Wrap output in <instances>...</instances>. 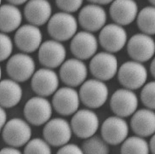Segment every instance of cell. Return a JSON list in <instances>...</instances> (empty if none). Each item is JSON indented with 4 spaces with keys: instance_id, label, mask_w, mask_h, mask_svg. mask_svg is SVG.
I'll return each instance as SVG.
<instances>
[{
    "instance_id": "33",
    "label": "cell",
    "mask_w": 155,
    "mask_h": 154,
    "mask_svg": "<svg viewBox=\"0 0 155 154\" xmlns=\"http://www.w3.org/2000/svg\"><path fill=\"white\" fill-rule=\"evenodd\" d=\"M58 153H75V154H81L83 153V150L81 147H79L78 145L75 144H70L67 143L65 145L61 146L57 151Z\"/></svg>"
},
{
    "instance_id": "41",
    "label": "cell",
    "mask_w": 155,
    "mask_h": 154,
    "mask_svg": "<svg viewBox=\"0 0 155 154\" xmlns=\"http://www.w3.org/2000/svg\"><path fill=\"white\" fill-rule=\"evenodd\" d=\"M2 78V69H1V67H0V80Z\"/></svg>"
},
{
    "instance_id": "8",
    "label": "cell",
    "mask_w": 155,
    "mask_h": 154,
    "mask_svg": "<svg viewBox=\"0 0 155 154\" xmlns=\"http://www.w3.org/2000/svg\"><path fill=\"white\" fill-rule=\"evenodd\" d=\"M119 70L118 60L113 53H96L90 62V71L96 79L108 81L117 74Z\"/></svg>"
},
{
    "instance_id": "10",
    "label": "cell",
    "mask_w": 155,
    "mask_h": 154,
    "mask_svg": "<svg viewBox=\"0 0 155 154\" xmlns=\"http://www.w3.org/2000/svg\"><path fill=\"white\" fill-rule=\"evenodd\" d=\"M128 35L123 26L117 23L105 25L101 29L99 44L107 52L116 53L127 44Z\"/></svg>"
},
{
    "instance_id": "25",
    "label": "cell",
    "mask_w": 155,
    "mask_h": 154,
    "mask_svg": "<svg viewBox=\"0 0 155 154\" xmlns=\"http://www.w3.org/2000/svg\"><path fill=\"white\" fill-rule=\"evenodd\" d=\"M22 13L16 5H0V31L9 33L16 31L21 25Z\"/></svg>"
},
{
    "instance_id": "35",
    "label": "cell",
    "mask_w": 155,
    "mask_h": 154,
    "mask_svg": "<svg viewBox=\"0 0 155 154\" xmlns=\"http://www.w3.org/2000/svg\"><path fill=\"white\" fill-rule=\"evenodd\" d=\"M0 153H13V154H20L21 153V151L17 148V147H15V146H9L7 147H4L3 149L0 150Z\"/></svg>"
},
{
    "instance_id": "17",
    "label": "cell",
    "mask_w": 155,
    "mask_h": 154,
    "mask_svg": "<svg viewBox=\"0 0 155 154\" xmlns=\"http://www.w3.org/2000/svg\"><path fill=\"white\" fill-rule=\"evenodd\" d=\"M101 134L104 141L110 145L121 144L129 134V126L124 118L117 115L109 117L102 123Z\"/></svg>"
},
{
    "instance_id": "28",
    "label": "cell",
    "mask_w": 155,
    "mask_h": 154,
    "mask_svg": "<svg viewBox=\"0 0 155 154\" xmlns=\"http://www.w3.org/2000/svg\"><path fill=\"white\" fill-rule=\"evenodd\" d=\"M102 138L101 139L96 136H91L87 138L83 143V152L90 154H106L109 152V148Z\"/></svg>"
},
{
    "instance_id": "34",
    "label": "cell",
    "mask_w": 155,
    "mask_h": 154,
    "mask_svg": "<svg viewBox=\"0 0 155 154\" xmlns=\"http://www.w3.org/2000/svg\"><path fill=\"white\" fill-rule=\"evenodd\" d=\"M6 122H7V114L5 108L0 106V132H2Z\"/></svg>"
},
{
    "instance_id": "7",
    "label": "cell",
    "mask_w": 155,
    "mask_h": 154,
    "mask_svg": "<svg viewBox=\"0 0 155 154\" xmlns=\"http://www.w3.org/2000/svg\"><path fill=\"white\" fill-rule=\"evenodd\" d=\"M52 104L44 96H34L24 106V116L29 123L35 126L45 124L52 116Z\"/></svg>"
},
{
    "instance_id": "31",
    "label": "cell",
    "mask_w": 155,
    "mask_h": 154,
    "mask_svg": "<svg viewBox=\"0 0 155 154\" xmlns=\"http://www.w3.org/2000/svg\"><path fill=\"white\" fill-rule=\"evenodd\" d=\"M13 51V42L5 32H0V61L9 59Z\"/></svg>"
},
{
    "instance_id": "15",
    "label": "cell",
    "mask_w": 155,
    "mask_h": 154,
    "mask_svg": "<svg viewBox=\"0 0 155 154\" xmlns=\"http://www.w3.org/2000/svg\"><path fill=\"white\" fill-rule=\"evenodd\" d=\"M32 90L38 95L47 97L54 95L58 90L59 77L53 69L44 67L38 69L31 77Z\"/></svg>"
},
{
    "instance_id": "16",
    "label": "cell",
    "mask_w": 155,
    "mask_h": 154,
    "mask_svg": "<svg viewBox=\"0 0 155 154\" xmlns=\"http://www.w3.org/2000/svg\"><path fill=\"white\" fill-rule=\"evenodd\" d=\"M42 32L38 27L26 24L19 27L14 37L15 44L24 53H33L38 50L42 44Z\"/></svg>"
},
{
    "instance_id": "23",
    "label": "cell",
    "mask_w": 155,
    "mask_h": 154,
    "mask_svg": "<svg viewBox=\"0 0 155 154\" xmlns=\"http://www.w3.org/2000/svg\"><path fill=\"white\" fill-rule=\"evenodd\" d=\"M130 127L137 136L148 137L155 133V113L149 108L140 109L132 114Z\"/></svg>"
},
{
    "instance_id": "1",
    "label": "cell",
    "mask_w": 155,
    "mask_h": 154,
    "mask_svg": "<svg viewBox=\"0 0 155 154\" xmlns=\"http://www.w3.org/2000/svg\"><path fill=\"white\" fill-rule=\"evenodd\" d=\"M78 30V21L72 13L58 12L51 15L47 22V31L53 39L65 42L72 39Z\"/></svg>"
},
{
    "instance_id": "9",
    "label": "cell",
    "mask_w": 155,
    "mask_h": 154,
    "mask_svg": "<svg viewBox=\"0 0 155 154\" xmlns=\"http://www.w3.org/2000/svg\"><path fill=\"white\" fill-rule=\"evenodd\" d=\"M73 135L71 124L61 118L50 119L45 124L43 136L50 146L61 147L69 142Z\"/></svg>"
},
{
    "instance_id": "11",
    "label": "cell",
    "mask_w": 155,
    "mask_h": 154,
    "mask_svg": "<svg viewBox=\"0 0 155 154\" xmlns=\"http://www.w3.org/2000/svg\"><path fill=\"white\" fill-rule=\"evenodd\" d=\"M127 52L133 61H147L155 54V41L151 35L143 32L135 34L127 42Z\"/></svg>"
},
{
    "instance_id": "14",
    "label": "cell",
    "mask_w": 155,
    "mask_h": 154,
    "mask_svg": "<svg viewBox=\"0 0 155 154\" xmlns=\"http://www.w3.org/2000/svg\"><path fill=\"white\" fill-rule=\"evenodd\" d=\"M79 104V94L73 89V87H63L54 93L52 106L60 115H73L78 111Z\"/></svg>"
},
{
    "instance_id": "3",
    "label": "cell",
    "mask_w": 155,
    "mask_h": 154,
    "mask_svg": "<svg viewBox=\"0 0 155 154\" xmlns=\"http://www.w3.org/2000/svg\"><path fill=\"white\" fill-rule=\"evenodd\" d=\"M117 74L120 84L131 90L141 88L147 79V68L137 61H130L122 64Z\"/></svg>"
},
{
    "instance_id": "4",
    "label": "cell",
    "mask_w": 155,
    "mask_h": 154,
    "mask_svg": "<svg viewBox=\"0 0 155 154\" xmlns=\"http://www.w3.org/2000/svg\"><path fill=\"white\" fill-rule=\"evenodd\" d=\"M2 137L6 144L18 148L30 141L32 129L28 122L21 118H11L5 123L2 130Z\"/></svg>"
},
{
    "instance_id": "40",
    "label": "cell",
    "mask_w": 155,
    "mask_h": 154,
    "mask_svg": "<svg viewBox=\"0 0 155 154\" xmlns=\"http://www.w3.org/2000/svg\"><path fill=\"white\" fill-rule=\"evenodd\" d=\"M148 1H149V3H150L151 5L155 6V0H148Z\"/></svg>"
},
{
    "instance_id": "2",
    "label": "cell",
    "mask_w": 155,
    "mask_h": 154,
    "mask_svg": "<svg viewBox=\"0 0 155 154\" xmlns=\"http://www.w3.org/2000/svg\"><path fill=\"white\" fill-rule=\"evenodd\" d=\"M80 101L88 108H100L105 104L108 98V88L104 81L99 79H90L81 84L79 90Z\"/></svg>"
},
{
    "instance_id": "29",
    "label": "cell",
    "mask_w": 155,
    "mask_h": 154,
    "mask_svg": "<svg viewBox=\"0 0 155 154\" xmlns=\"http://www.w3.org/2000/svg\"><path fill=\"white\" fill-rule=\"evenodd\" d=\"M25 153H50L51 148L50 145L41 138L30 139V141L25 145L24 147Z\"/></svg>"
},
{
    "instance_id": "26",
    "label": "cell",
    "mask_w": 155,
    "mask_h": 154,
    "mask_svg": "<svg viewBox=\"0 0 155 154\" xmlns=\"http://www.w3.org/2000/svg\"><path fill=\"white\" fill-rule=\"evenodd\" d=\"M138 28L143 33L148 35L155 34V6H147L141 9L137 16Z\"/></svg>"
},
{
    "instance_id": "6",
    "label": "cell",
    "mask_w": 155,
    "mask_h": 154,
    "mask_svg": "<svg viewBox=\"0 0 155 154\" xmlns=\"http://www.w3.org/2000/svg\"><path fill=\"white\" fill-rule=\"evenodd\" d=\"M99 125V118L91 108L78 110L73 114L71 120L73 133L81 139H87L94 136L98 130Z\"/></svg>"
},
{
    "instance_id": "36",
    "label": "cell",
    "mask_w": 155,
    "mask_h": 154,
    "mask_svg": "<svg viewBox=\"0 0 155 154\" xmlns=\"http://www.w3.org/2000/svg\"><path fill=\"white\" fill-rule=\"evenodd\" d=\"M91 4H96L99 5H106L111 4L114 0H88Z\"/></svg>"
},
{
    "instance_id": "37",
    "label": "cell",
    "mask_w": 155,
    "mask_h": 154,
    "mask_svg": "<svg viewBox=\"0 0 155 154\" xmlns=\"http://www.w3.org/2000/svg\"><path fill=\"white\" fill-rule=\"evenodd\" d=\"M148 144H149V150L153 153H155V133L152 136L150 142Z\"/></svg>"
},
{
    "instance_id": "5",
    "label": "cell",
    "mask_w": 155,
    "mask_h": 154,
    "mask_svg": "<svg viewBox=\"0 0 155 154\" xmlns=\"http://www.w3.org/2000/svg\"><path fill=\"white\" fill-rule=\"evenodd\" d=\"M6 72L15 81L18 83L28 81L35 73V61L28 53L15 54L8 60Z\"/></svg>"
},
{
    "instance_id": "39",
    "label": "cell",
    "mask_w": 155,
    "mask_h": 154,
    "mask_svg": "<svg viewBox=\"0 0 155 154\" xmlns=\"http://www.w3.org/2000/svg\"><path fill=\"white\" fill-rule=\"evenodd\" d=\"M150 73L152 76L155 78V57L153 59L150 64Z\"/></svg>"
},
{
    "instance_id": "42",
    "label": "cell",
    "mask_w": 155,
    "mask_h": 154,
    "mask_svg": "<svg viewBox=\"0 0 155 154\" xmlns=\"http://www.w3.org/2000/svg\"><path fill=\"white\" fill-rule=\"evenodd\" d=\"M2 5V0H0V5Z\"/></svg>"
},
{
    "instance_id": "12",
    "label": "cell",
    "mask_w": 155,
    "mask_h": 154,
    "mask_svg": "<svg viewBox=\"0 0 155 154\" xmlns=\"http://www.w3.org/2000/svg\"><path fill=\"white\" fill-rule=\"evenodd\" d=\"M138 106L137 95L131 90L119 89L114 92L110 99V108L115 115L121 118L131 116Z\"/></svg>"
},
{
    "instance_id": "38",
    "label": "cell",
    "mask_w": 155,
    "mask_h": 154,
    "mask_svg": "<svg viewBox=\"0 0 155 154\" xmlns=\"http://www.w3.org/2000/svg\"><path fill=\"white\" fill-rule=\"evenodd\" d=\"M7 1L9 2V4L18 6V5H21L23 4H26L28 0H7Z\"/></svg>"
},
{
    "instance_id": "22",
    "label": "cell",
    "mask_w": 155,
    "mask_h": 154,
    "mask_svg": "<svg viewBox=\"0 0 155 154\" xmlns=\"http://www.w3.org/2000/svg\"><path fill=\"white\" fill-rule=\"evenodd\" d=\"M52 6L48 0H28L24 8V16L28 22L40 27L49 21Z\"/></svg>"
},
{
    "instance_id": "20",
    "label": "cell",
    "mask_w": 155,
    "mask_h": 154,
    "mask_svg": "<svg viewBox=\"0 0 155 154\" xmlns=\"http://www.w3.org/2000/svg\"><path fill=\"white\" fill-rule=\"evenodd\" d=\"M98 49V41L95 35L88 31L76 32L72 38L70 50L72 54L78 59L88 60L96 54Z\"/></svg>"
},
{
    "instance_id": "32",
    "label": "cell",
    "mask_w": 155,
    "mask_h": 154,
    "mask_svg": "<svg viewBox=\"0 0 155 154\" xmlns=\"http://www.w3.org/2000/svg\"><path fill=\"white\" fill-rule=\"evenodd\" d=\"M57 7L61 11L74 13L81 8L84 0H55Z\"/></svg>"
},
{
    "instance_id": "18",
    "label": "cell",
    "mask_w": 155,
    "mask_h": 154,
    "mask_svg": "<svg viewBox=\"0 0 155 154\" xmlns=\"http://www.w3.org/2000/svg\"><path fill=\"white\" fill-rule=\"evenodd\" d=\"M107 15L101 5L91 4L83 7L78 14V24L88 32L101 30L107 22Z\"/></svg>"
},
{
    "instance_id": "27",
    "label": "cell",
    "mask_w": 155,
    "mask_h": 154,
    "mask_svg": "<svg viewBox=\"0 0 155 154\" xmlns=\"http://www.w3.org/2000/svg\"><path fill=\"white\" fill-rule=\"evenodd\" d=\"M120 152L122 153H148L150 152L149 144L145 141L144 137L131 136L122 142Z\"/></svg>"
},
{
    "instance_id": "13",
    "label": "cell",
    "mask_w": 155,
    "mask_h": 154,
    "mask_svg": "<svg viewBox=\"0 0 155 154\" xmlns=\"http://www.w3.org/2000/svg\"><path fill=\"white\" fill-rule=\"evenodd\" d=\"M67 56L65 46L60 41L51 39L42 43L38 48V61L45 67H59Z\"/></svg>"
},
{
    "instance_id": "30",
    "label": "cell",
    "mask_w": 155,
    "mask_h": 154,
    "mask_svg": "<svg viewBox=\"0 0 155 154\" xmlns=\"http://www.w3.org/2000/svg\"><path fill=\"white\" fill-rule=\"evenodd\" d=\"M141 100L147 108L155 110V81L149 82L142 86Z\"/></svg>"
},
{
    "instance_id": "19",
    "label": "cell",
    "mask_w": 155,
    "mask_h": 154,
    "mask_svg": "<svg viewBox=\"0 0 155 154\" xmlns=\"http://www.w3.org/2000/svg\"><path fill=\"white\" fill-rule=\"evenodd\" d=\"M60 78L67 86L77 87L86 79L88 68L82 60L73 58L65 61L60 68Z\"/></svg>"
},
{
    "instance_id": "24",
    "label": "cell",
    "mask_w": 155,
    "mask_h": 154,
    "mask_svg": "<svg viewBox=\"0 0 155 154\" xmlns=\"http://www.w3.org/2000/svg\"><path fill=\"white\" fill-rule=\"evenodd\" d=\"M22 98V89L18 82L13 79L0 80V106L12 108L20 103Z\"/></svg>"
},
{
    "instance_id": "21",
    "label": "cell",
    "mask_w": 155,
    "mask_h": 154,
    "mask_svg": "<svg viewBox=\"0 0 155 154\" xmlns=\"http://www.w3.org/2000/svg\"><path fill=\"white\" fill-rule=\"evenodd\" d=\"M138 12V5L135 0H114L109 8L111 18L123 27L132 23Z\"/></svg>"
}]
</instances>
